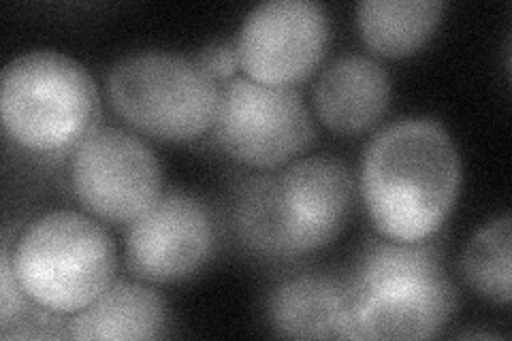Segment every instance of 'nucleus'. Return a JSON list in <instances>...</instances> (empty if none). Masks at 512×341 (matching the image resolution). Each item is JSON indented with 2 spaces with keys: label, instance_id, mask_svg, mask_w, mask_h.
Returning a JSON list of instances; mask_svg holds the SVG:
<instances>
[{
  "label": "nucleus",
  "instance_id": "f257e3e1",
  "mask_svg": "<svg viewBox=\"0 0 512 341\" xmlns=\"http://www.w3.org/2000/svg\"><path fill=\"white\" fill-rule=\"evenodd\" d=\"M459 186L457 148L436 120H399L367 143L361 197L378 233L387 239H429L451 214Z\"/></svg>",
  "mask_w": 512,
  "mask_h": 341
},
{
  "label": "nucleus",
  "instance_id": "f03ea898",
  "mask_svg": "<svg viewBox=\"0 0 512 341\" xmlns=\"http://www.w3.org/2000/svg\"><path fill=\"white\" fill-rule=\"evenodd\" d=\"M348 286L350 339H429L451 320L457 292L436 243L374 241Z\"/></svg>",
  "mask_w": 512,
  "mask_h": 341
},
{
  "label": "nucleus",
  "instance_id": "7ed1b4c3",
  "mask_svg": "<svg viewBox=\"0 0 512 341\" xmlns=\"http://www.w3.org/2000/svg\"><path fill=\"white\" fill-rule=\"evenodd\" d=\"M0 116L13 143L32 154L73 152L101 118L99 90L84 64L58 52L13 58L0 79Z\"/></svg>",
  "mask_w": 512,
  "mask_h": 341
},
{
  "label": "nucleus",
  "instance_id": "20e7f679",
  "mask_svg": "<svg viewBox=\"0 0 512 341\" xmlns=\"http://www.w3.org/2000/svg\"><path fill=\"white\" fill-rule=\"evenodd\" d=\"M11 263L32 303L73 316L114 282L116 246L96 220L60 209L28 226Z\"/></svg>",
  "mask_w": 512,
  "mask_h": 341
},
{
  "label": "nucleus",
  "instance_id": "39448f33",
  "mask_svg": "<svg viewBox=\"0 0 512 341\" xmlns=\"http://www.w3.org/2000/svg\"><path fill=\"white\" fill-rule=\"evenodd\" d=\"M220 86L197 60L169 52L131 54L107 77V99L137 133L182 143L210 131Z\"/></svg>",
  "mask_w": 512,
  "mask_h": 341
},
{
  "label": "nucleus",
  "instance_id": "423d86ee",
  "mask_svg": "<svg viewBox=\"0 0 512 341\" xmlns=\"http://www.w3.org/2000/svg\"><path fill=\"white\" fill-rule=\"evenodd\" d=\"M212 133L220 148L242 165L274 169L308 148L314 124L295 88L259 84L244 75L220 88Z\"/></svg>",
  "mask_w": 512,
  "mask_h": 341
},
{
  "label": "nucleus",
  "instance_id": "0eeeda50",
  "mask_svg": "<svg viewBox=\"0 0 512 341\" xmlns=\"http://www.w3.org/2000/svg\"><path fill=\"white\" fill-rule=\"evenodd\" d=\"M69 182L88 214L111 224L139 220L163 194L150 145L114 126L96 128L71 152Z\"/></svg>",
  "mask_w": 512,
  "mask_h": 341
},
{
  "label": "nucleus",
  "instance_id": "6e6552de",
  "mask_svg": "<svg viewBox=\"0 0 512 341\" xmlns=\"http://www.w3.org/2000/svg\"><path fill=\"white\" fill-rule=\"evenodd\" d=\"M327 41L323 7L310 0H269L254 7L239 30V64L259 84L293 88L314 73Z\"/></svg>",
  "mask_w": 512,
  "mask_h": 341
},
{
  "label": "nucleus",
  "instance_id": "1a4fd4ad",
  "mask_svg": "<svg viewBox=\"0 0 512 341\" xmlns=\"http://www.w3.org/2000/svg\"><path fill=\"white\" fill-rule=\"evenodd\" d=\"M216 222L199 199L173 190L128 224L126 265L137 280L173 284L195 275L214 252Z\"/></svg>",
  "mask_w": 512,
  "mask_h": 341
},
{
  "label": "nucleus",
  "instance_id": "9d476101",
  "mask_svg": "<svg viewBox=\"0 0 512 341\" xmlns=\"http://www.w3.org/2000/svg\"><path fill=\"white\" fill-rule=\"evenodd\" d=\"M274 199L286 258H299L340 235L352 211L355 182L338 158L310 156L274 173Z\"/></svg>",
  "mask_w": 512,
  "mask_h": 341
},
{
  "label": "nucleus",
  "instance_id": "9b49d317",
  "mask_svg": "<svg viewBox=\"0 0 512 341\" xmlns=\"http://www.w3.org/2000/svg\"><path fill=\"white\" fill-rule=\"evenodd\" d=\"M391 101L387 71L367 56L331 62L314 88V107L327 128L340 135L370 131Z\"/></svg>",
  "mask_w": 512,
  "mask_h": 341
},
{
  "label": "nucleus",
  "instance_id": "f8f14e48",
  "mask_svg": "<svg viewBox=\"0 0 512 341\" xmlns=\"http://www.w3.org/2000/svg\"><path fill=\"white\" fill-rule=\"evenodd\" d=\"M267 312L280 337L350 339L348 286L331 275L306 273L282 282Z\"/></svg>",
  "mask_w": 512,
  "mask_h": 341
},
{
  "label": "nucleus",
  "instance_id": "ddd939ff",
  "mask_svg": "<svg viewBox=\"0 0 512 341\" xmlns=\"http://www.w3.org/2000/svg\"><path fill=\"white\" fill-rule=\"evenodd\" d=\"M165 331V301L152 288L133 282H111L69 318L71 339H158Z\"/></svg>",
  "mask_w": 512,
  "mask_h": 341
},
{
  "label": "nucleus",
  "instance_id": "4468645a",
  "mask_svg": "<svg viewBox=\"0 0 512 341\" xmlns=\"http://www.w3.org/2000/svg\"><path fill=\"white\" fill-rule=\"evenodd\" d=\"M438 0H365L357 7L363 41L380 56L404 58L429 41L440 24Z\"/></svg>",
  "mask_w": 512,
  "mask_h": 341
},
{
  "label": "nucleus",
  "instance_id": "2eb2a0df",
  "mask_svg": "<svg viewBox=\"0 0 512 341\" xmlns=\"http://www.w3.org/2000/svg\"><path fill=\"white\" fill-rule=\"evenodd\" d=\"M231 222L246 250L263 258H274V261H288L280 237L274 175H252L235 188Z\"/></svg>",
  "mask_w": 512,
  "mask_h": 341
},
{
  "label": "nucleus",
  "instance_id": "dca6fc26",
  "mask_svg": "<svg viewBox=\"0 0 512 341\" xmlns=\"http://www.w3.org/2000/svg\"><path fill=\"white\" fill-rule=\"evenodd\" d=\"M463 278L493 303H510V216L487 222L463 252Z\"/></svg>",
  "mask_w": 512,
  "mask_h": 341
},
{
  "label": "nucleus",
  "instance_id": "f3484780",
  "mask_svg": "<svg viewBox=\"0 0 512 341\" xmlns=\"http://www.w3.org/2000/svg\"><path fill=\"white\" fill-rule=\"evenodd\" d=\"M3 339H64L69 337V318L28 301L22 312L0 324Z\"/></svg>",
  "mask_w": 512,
  "mask_h": 341
},
{
  "label": "nucleus",
  "instance_id": "a211bd4d",
  "mask_svg": "<svg viewBox=\"0 0 512 341\" xmlns=\"http://www.w3.org/2000/svg\"><path fill=\"white\" fill-rule=\"evenodd\" d=\"M28 297L15 278L13 263H11V252L7 246V239L3 241V252H0V324L9 322L15 314L22 312L28 305Z\"/></svg>",
  "mask_w": 512,
  "mask_h": 341
},
{
  "label": "nucleus",
  "instance_id": "6ab92c4d",
  "mask_svg": "<svg viewBox=\"0 0 512 341\" xmlns=\"http://www.w3.org/2000/svg\"><path fill=\"white\" fill-rule=\"evenodd\" d=\"M199 67L210 75L216 84L218 81H227L237 77V71L242 69L239 64V52H237V43H212L207 45L205 50L197 58Z\"/></svg>",
  "mask_w": 512,
  "mask_h": 341
}]
</instances>
